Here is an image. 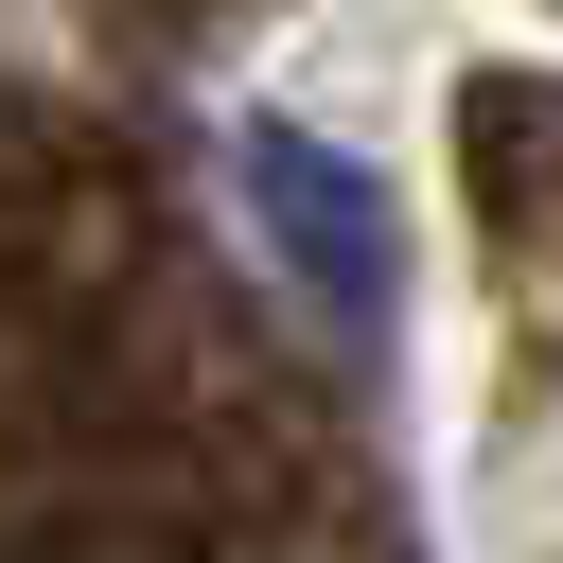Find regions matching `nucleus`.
<instances>
[{
    "label": "nucleus",
    "instance_id": "obj_1",
    "mask_svg": "<svg viewBox=\"0 0 563 563\" xmlns=\"http://www.w3.org/2000/svg\"><path fill=\"white\" fill-rule=\"evenodd\" d=\"M246 176H264V229L334 264V299H387V211H369V194H352L334 158H282V141H264Z\"/></svg>",
    "mask_w": 563,
    "mask_h": 563
}]
</instances>
